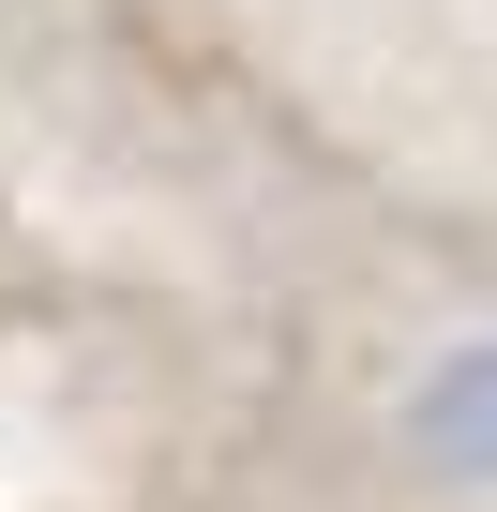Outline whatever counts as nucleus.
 Instances as JSON below:
<instances>
[{
    "label": "nucleus",
    "mask_w": 497,
    "mask_h": 512,
    "mask_svg": "<svg viewBox=\"0 0 497 512\" xmlns=\"http://www.w3.org/2000/svg\"><path fill=\"white\" fill-rule=\"evenodd\" d=\"M422 452L452 482H497V347H452L437 392H422Z\"/></svg>",
    "instance_id": "obj_1"
}]
</instances>
